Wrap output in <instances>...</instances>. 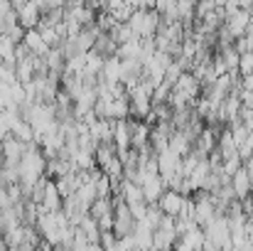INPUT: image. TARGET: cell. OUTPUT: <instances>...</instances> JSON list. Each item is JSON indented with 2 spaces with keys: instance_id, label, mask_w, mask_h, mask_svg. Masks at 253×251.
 <instances>
[{
  "instance_id": "9a60e30c",
  "label": "cell",
  "mask_w": 253,
  "mask_h": 251,
  "mask_svg": "<svg viewBox=\"0 0 253 251\" xmlns=\"http://www.w3.org/2000/svg\"><path fill=\"white\" fill-rule=\"evenodd\" d=\"M172 251H194V249H192V247H189V244H187L182 237H179V239H177V244L172 247Z\"/></svg>"
},
{
  "instance_id": "7c38bea8",
  "label": "cell",
  "mask_w": 253,
  "mask_h": 251,
  "mask_svg": "<svg viewBox=\"0 0 253 251\" xmlns=\"http://www.w3.org/2000/svg\"><path fill=\"white\" fill-rule=\"evenodd\" d=\"M15 50H17V45L7 35H0V62L15 64Z\"/></svg>"
},
{
  "instance_id": "7a4b0ae2",
  "label": "cell",
  "mask_w": 253,
  "mask_h": 251,
  "mask_svg": "<svg viewBox=\"0 0 253 251\" xmlns=\"http://www.w3.org/2000/svg\"><path fill=\"white\" fill-rule=\"evenodd\" d=\"M249 25H251V10H244V7H239L236 12L226 15V20H224V27L231 32L234 40L244 37L246 30H249Z\"/></svg>"
},
{
  "instance_id": "52a82bcc",
  "label": "cell",
  "mask_w": 253,
  "mask_h": 251,
  "mask_svg": "<svg viewBox=\"0 0 253 251\" xmlns=\"http://www.w3.org/2000/svg\"><path fill=\"white\" fill-rule=\"evenodd\" d=\"M22 42L30 47V52H32L35 57H47V52H49V47H47V42L42 40V32H40L37 27H35V30H27Z\"/></svg>"
},
{
  "instance_id": "277c9868",
  "label": "cell",
  "mask_w": 253,
  "mask_h": 251,
  "mask_svg": "<svg viewBox=\"0 0 253 251\" xmlns=\"http://www.w3.org/2000/svg\"><path fill=\"white\" fill-rule=\"evenodd\" d=\"M15 10H17V20H20V25H22L25 30L40 27V22H42V10H40V5H37L35 0H27V2L17 5Z\"/></svg>"
},
{
  "instance_id": "ba28073f",
  "label": "cell",
  "mask_w": 253,
  "mask_h": 251,
  "mask_svg": "<svg viewBox=\"0 0 253 251\" xmlns=\"http://www.w3.org/2000/svg\"><path fill=\"white\" fill-rule=\"evenodd\" d=\"M118 47H121V45H118L108 32H101L98 40H96V45H93V52L101 54L103 59H108V57H118Z\"/></svg>"
},
{
  "instance_id": "5bb4252c",
  "label": "cell",
  "mask_w": 253,
  "mask_h": 251,
  "mask_svg": "<svg viewBox=\"0 0 253 251\" xmlns=\"http://www.w3.org/2000/svg\"><path fill=\"white\" fill-rule=\"evenodd\" d=\"M15 10V5L10 2V0H0V17H5L7 12H12Z\"/></svg>"
},
{
  "instance_id": "5b68a950",
  "label": "cell",
  "mask_w": 253,
  "mask_h": 251,
  "mask_svg": "<svg viewBox=\"0 0 253 251\" xmlns=\"http://www.w3.org/2000/svg\"><path fill=\"white\" fill-rule=\"evenodd\" d=\"M25 151H27V143L17 141L15 136H10L7 141H2V143H0V153L5 155V165H20V160H22Z\"/></svg>"
},
{
  "instance_id": "6da1fadb",
  "label": "cell",
  "mask_w": 253,
  "mask_h": 251,
  "mask_svg": "<svg viewBox=\"0 0 253 251\" xmlns=\"http://www.w3.org/2000/svg\"><path fill=\"white\" fill-rule=\"evenodd\" d=\"M187 202H189V197H187V195H182L179 190L168 187V190L163 192V197H160L158 207H160V209H163V214H168V217H179V214H182V209L187 207Z\"/></svg>"
},
{
  "instance_id": "ac0fdd59",
  "label": "cell",
  "mask_w": 253,
  "mask_h": 251,
  "mask_svg": "<svg viewBox=\"0 0 253 251\" xmlns=\"http://www.w3.org/2000/svg\"><path fill=\"white\" fill-rule=\"evenodd\" d=\"M10 2H12V5L17 7V5H22V2H27V0H10Z\"/></svg>"
},
{
  "instance_id": "8fae6325",
  "label": "cell",
  "mask_w": 253,
  "mask_h": 251,
  "mask_svg": "<svg viewBox=\"0 0 253 251\" xmlns=\"http://www.w3.org/2000/svg\"><path fill=\"white\" fill-rule=\"evenodd\" d=\"M182 239L192 247L194 251H204V244H207V234H204V229L202 227H194V229H189L187 234H182Z\"/></svg>"
},
{
  "instance_id": "4fadbf2b",
  "label": "cell",
  "mask_w": 253,
  "mask_h": 251,
  "mask_svg": "<svg viewBox=\"0 0 253 251\" xmlns=\"http://www.w3.org/2000/svg\"><path fill=\"white\" fill-rule=\"evenodd\" d=\"M108 35H111V37H113V40H116L118 45H126V42H130V40L135 37L128 22H116V27H113V30H111Z\"/></svg>"
},
{
  "instance_id": "3957f363",
  "label": "cell",
  "mask_w": 253,
  "mask_h": 251,
  "mask_svg": "<svg viewBox=\"0 0 253 251\" xmlns=\"http://www.w3.org/2000/svg\"><path fill=\"white\" fill-rule=\"evenodd\" d=\"M229 185H231V190H234V195H236V200H246L249 195H251L253 190V175L251 170L246 165H241L234 175H231V180H229Z\"/></svg>"
},
{
  "instance_id": "30bf717a",
  "label": "cell",
  "mask_w": 253,
  "mask_h": 251,
  "mask_svg": "<svg viewBox=\"0 0 253 251\" xmlns=\"http://www.w3.org/2000/svg\"><path fill=\"white\" fill-rule=\"evenodd\" d=\"M15 77H17L20 84H30L35 79V54L27 57V59L15 62Z\"/></svg>"
},
{
  "instance_id": "8992f818",
  "label": "cell",
  "mask_w": 253,
  "mask_h": 251,
  "mask_svg": "<svg viewBox=\"0 0 253 251\" xmlns=\"http://www.w3.org/2000/svg\"><path fill=\"white\" fill-rule=\"evenodd\" d=\"M88 131H91V138L96 146L101 143H113V121L108 118H96L93 123H88Z\"/></svg>"
},
{
  "instance_id": "e0dca14e",
  "label": "cell",
  "mask_w": 253,
  "mask_h": 251,
  "mask_svg": "<svg viewBox=\"0 0 253 251\" xmlns=\"http://www.w3.org/2000/svg\"><path fill=\"white\" fill-rule=\"evenodd\" d=\"M211 2H214L216 7H226V2H229V0H211Z\"/></svg>"
},
{
  "instance_id": "9c48e42d",
  "label": "cell",
  "mask_w": 253,
  "mask_h": 251,
  "mask_svg": "<svg viewBox=\"0 0 253 251\" xmlns=\"http://www.w3.org/2000/svg\"><path fill=\"white\" fill-rule=\"evenodd\" d=\"M10 136H15V138L22 141V143H35V128H32V123L25 121V118H17V121L10 126Z\"/></svg>"
},
{
  "instance_id": "2e32d148",
  "label": "cell",
  "mask_w": 253,
  "mask_h": 251,
  "mask_svg": "<svg viewBox=\"0 0 253 251\" xmlns=\"http://www.w3.org/2000/svg\"><path fill=\"white\" fill-rule=\"evenodd\" d=\"M239 7H244V10H251V12H253V0H239Z\"/></svg>"
}]
</instances>
